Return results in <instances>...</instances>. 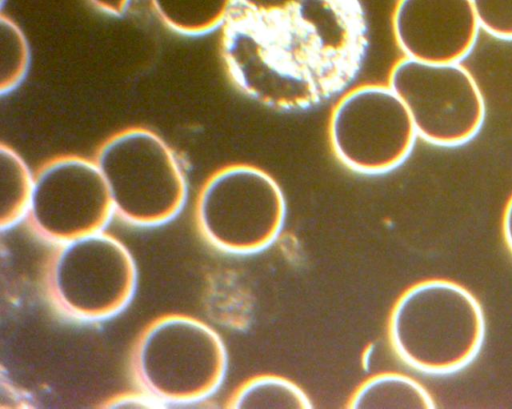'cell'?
Returning a JSON list of instances; mask_svg holds the SVG:
<instances>
[{
	"mask_svg": "<svg viewBox=\"0 0 512 409\" xmlns=\"http://www.w3.org/2000/svg\"><path fill=\"white\" fill-rule=\"evenodd\" d=\"M367 46L360 0H232L221 25L232 83L282 111L314 107L344 90Z\"/></svg>",
	"mask_w": 512,
	"mask_h": 409,
	"instance_id": "cell-1",
	"label": "cell"
},
{
	"mask_svg": "<svg viewBox=\"0 0 512 409\" xmlns=\"http://www.w3.org/2000/svg\"><path fill=\"white\" fill-rule=\"evenodd\" d=\"M387 331L403 363L423 374L444 376L475 360L485 340L486 321L479 301L464 286L427 279L397 298Z\"/></svg>",
	"mask_w": 512,
	"mask_h": 409,
	"instance_id": "cell-2",
	"label": "cell"
},
{
	"mask_svg": "<svg viewBox=\"0 0 512 409\" xmlns=\"http://www.w3.org/2000/svg\"><path fill=\"white\" fill-rule=\"evenodd\" d=\"M129 367L138 390L161 406L190 404L219 389L228 354L221 336L206 322L184 313H166L139 332Z\"/></svg>",
	"mask_w": 512,
	"mask_h": 409,
	"instance_id": "cell-3",
	"label": "cell"
},
{
	"mask_svg": "<svg viewBox=\"0 0 512 409\" xmlns=\"http://www.w3.org/2000/svg\"><path fill=\"white\" fill-rule=\"evenodd\" d=\"M95 162L114 215L130 225L165 224L185 204L183 167L171 146L151 129L133 126L112 134L99 147Z\"/></svg>",
	"mask_w": 512,
	"mask_h": 409,
	"instance_id": "cell-4",
	"label": "cell"
},
{
	"mask_svg": "<svg viewBox=\"0 0 512 409\" xmlns=\"http://www.w3.org/2000/svg\"><path fill=\"white\" fill-rule=\"evenodd\" d=\"M138 280L128 247L104 230L55 245L43 272L50 305L82 323L107 320L131 302Z\"/></svg>",
	"mask_w": 512,
	"mask_h": 409,
	"instance_id": "cell-5",
	"label": "cell"
},
{
	"mask_svg": "<svg viewBox=\"0 0 512 409\" xmlns=\"http://www.w3.org/2000/svg\"><path fill=\"white\" fill-rule=\"evenodd\" d=\"M195 224L216 250L249 256L271 247L286 219L282 189L266 171L232 164L214 172L196 198Z\"/></svg>",
	"mask_w": 512,
	"mask_h": 409,
	"instance_id": "cell-6",
	"label": "cell"
},
{
	"mask_svg": "<svg viewBox=\"0 0 512 409\" xmlns=\"http://www.w3.org/2000/svg\"><path fill=\"white\" fill-rule=\"evenodd\" d=\"M389 86L406 106L417 135L443 147L467 143L485 119L482 92L459 63H427L405 57L391 69Z\"/></svg>",
	"mask_w": 512,
	"mask_h": 409,
	"instance_id": "cell-7",
	"label": "cell"
},
{
	"mask_svg": "<svg viewBox=\"0 0 512 409\" xmlns=\"http://www.w3.org/2000/svg\"><path fill=\"white\" fill-rule=\"evenodd\" d=\"M417 136L411 116L390 86L367 84L346 93L335 105L329 138L337 159L367 175L398 167Z\"/></svg>",
	"mask_w": 512,
	"mask_h": 409,
	"instance_id": "cell-8",
	"label": "cell"
},
{
	"mask_svg": "<svg viewBox=\"0 0 512 409\" xmlns=\"http://www.w3.org/2000/svg\"><path fill=\"white\" fill-rule=\"evenodd\" d=\"M113 215L110 193L95 160L61 155L34 174L24 220L37 238L58 245L104 230Z\"/></svg>",
	"mask_w": 512,
	"mask_h": 409,
	"instance_id": "cell-9",
	"label": "cell"
},
{
	"mask_svg": "<svg viewBox=\"0 0 512 409\" xmlns=\"http://www.w3.org/2000/svg\"><path fill=\"white\" fill-rule=\"evenodd\" d=\"M392 26L405 57L436 64L459 63L480 29L471 0H398Z\"/></svg>",
	"mask_w": 512,
	"mask_h": 409,
	"instance_id": "cell-10",
	"label": "cell"
},
{
	"mask_svg": "<svg viewBox=\"0 0 512 409\" xmlns=\"http://www.w3.org/2000/svg\"><path fill=\"white\" fill-rule=\"evenodd\" d=\"M347 406L369 408H435L427 389L415 379L398 372H381L365 379L352 393Z\"/></svg>",
	"mask_w": 512,
	"mask_h": 409,
	"instance_id": "cell-11",
	"label": "cell"
},
{
	"mask_svg": "<svg viewBox=\"0 0 512 409\" xmlns=\"http://www.w3.org/2000/svg\"><path fill=\"white\" fill-rule=\"evenodd\" d=\"M227 406L237 409L312 408L305 391L292 380L276 374H260L245 380L230 396Z\"/></svg>",
	"mask_w": 512,
	"mask_h": 409,
	"instance_id": "cell-12",
	"label": "cell"
},
{
	"mask_svg": "<svg viewBox=\"0 0 512 409\" xmlns=\"http://www.w3.org/2000/svg\"><path fill=\"white\" fill-rule=\"evenodd\" d=\"M0 175V227L4 230L25 219L32 197L34 174L16 150L2 143Z\"/></svg>",
	"mask_w": 512,
	"mask_h": 409,
	"instance_id": "cell-13",
	"label": "cell"
},
{
	"mask_svg": "<svg viewBox=\"0 0 512 409\" xmlns=\"http://www.w3.org/2000/svg\"><path fill=\"white\" fill-rule=\"evenodd\" d=\"M157 17L185 36L206 34L221 26L232 0H150Z\"/></svg>",
	"mask_w": 512,
	"mask_h": 409,
	"instance_id": "cell-14",
	"label": "cell"
},
{
	"mask_svg": "<svg viewBox=\"0 0 512 409\" xmlns=\"http://www.w3.org/2000/svg\"><path fill=\"white\" fill-rule=\"evenodd\" d=\"M0 93L9 94L24 80L30 65V46L21 27L9 16L0 17Z\"/></svg>",
	"mask_w": 512,
	"mask_h": 409,
	"instance_id": "cell-15",
	"label": "cell"
},
{
	"mask_svg": "<svg viewBox=\"0 0 512 409\" xmlns=\"http://www.w3.org/2000/svg\"><path fill=\"white\" fill-rule=\"evenodd\" d=\"M480 28L512 40V0H471Z\"/></svg>",
	"mask_w": 512,
	"mask_h": 409,
	"instance_id": "cell-16",
	"label": "cell"
},
{
	"mask_svg": "<svg viewBox=\"0 0 512 409\" xmlns=\"http://www.w3.org/2000/svg\"><path fill=\"white\" fill-rule=\"evenodd\" d=\"M107 407H160L161 405L149 395L138 390L113 397L105 404Z\"/></svg>",
	"mask_w": 512,
	"mask_h": 409,
	"instance_id": "cell-17",
	"label": "cell"
},
{
	"mask_svg": "<svg viewBox=\"0 0 512 409\" xmlns=\"http://www.w3.org/2000/svg\"><path fill=\"white\" fill-rule=\"evenodd\" d=\"M89 2L103 13L118 17L126 12L131 0H89Z\"/></svg>",
	"mask_w": 512,
	"mask_h": 409,
	"instance_id": "cell-18",
	"label": "cell"
},
{
	"mask_svg": "<svg viewBox=\"0 0 512 409\" xmlns=\"http://www.w3.org/2000/svg\"><path fill=\"white\" fill-rule=\"evenodd\" d=\"M502 233L506 246L512 254V196L506 204L503 220Z\"/></svg>",
	"mask_w": 512,
	"mask_h": 409,
	"instance_id": "cell-19",
	"label": "cell"
}]
</instances>
